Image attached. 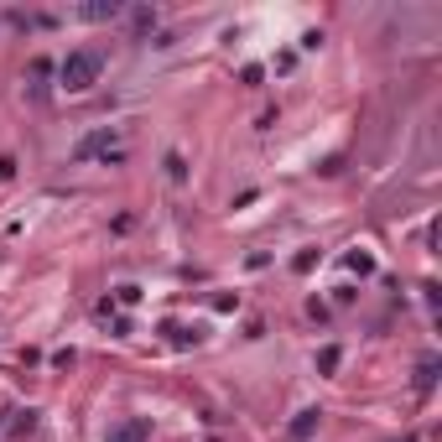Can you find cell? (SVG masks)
Instances as JSON below:
<instances>
[{"instance_id":"obj_1","label":"cell","mask_w":442,"mask_h":442,"mask_svg":"<svg viewBox=\"0 0 442 442\" xmlns=\"http://www.w3.org/2000/svg\"><path fill=\"white\" fill-rule=\"evenodd\" d=\"M94 79H99V58H94V52H73V58L63 63V84H68L73 94H79V88H88Z\"/></svg>"},{"instance_id":"obj_2","label":"cell","mask_w":442,"mask_h":442,"mask_svg":"<svg viewBox=\"0 0 442 442\" xmlns=\"http://www.w3.org/2000/svg\"><path fill=\"white\" fill-rule=\"evenodd\" d=\"M141 432H146V427H141V422H125V427H120V432L109 437V442H141Z\"/></svg>"},{"instance_id":"obj_3","label":"cell","mask_w":442,"mask_h":442,"mask_svg":"<svg viewBox=\"0 0 442 442\" xmlns=\"http://www.w3.org/2000/svg\"><path fill=\"white\" fill-rule=\"evenodd\" d=\"M313 422H317V411H302V422L292 427V437H307V432H313Z\"/></svg>"}]
</instances>
